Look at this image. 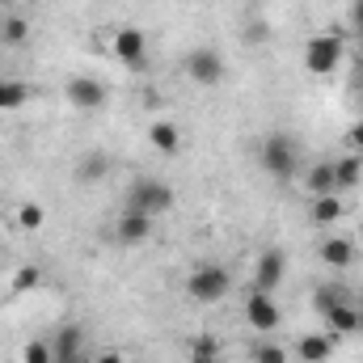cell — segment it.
<instances>
[{
  "label": "cell",
  "mask_w": 363,
  "mask_h": 363,
  "mask_svg": "<svg viewBox=\"0 0 363 363\" xmlns=\"http://www.w3.org/2000/svg\"><path fill=\"white\" fill-rule=\"evenodd\" d=\"M228 287H233V274L224 267H216V262H203V267H194L186 274V296L199 300V304H220L228 296Z\"/></svg>",
  "instance_id": "1"
},
{
  "label": "cell",
  "mask_w": 363,
  "mask_h": 363,
  "mask_svg": "<svg viewBox=\"0 0 363 363\" xmlns=\"http://www.w3.org/2000/svg\"><path fill=\"white\" fill-rule=\"evenodd\" d=\"M127 207L148 211V216L157 220V216H165V211L174 207V190H169L161 178H140L131 190H127Z\"/></svg>",
  "instance_id": "2"
},
{
  "label": "cell",
  "mask_w": 363,
  "mask_h": 363,
  "mask_svg": "<svg viewBox=\"0 0 363 363\" xmlns=\"http://www.w3.org/2000/svg\"><path fill=\"white\" fill-rule=\"evenodd\" d=\"M338 64H342V38H338V34H317V38H308V47H304V68H308L313 77H330V72H338Z\"/></svg>",
  "instance_id": "3"
},
{
  "label": "cell",
  "mask_w": 363,
  "mask_h": 363,
  "mask_svg": "<svg viewBox=\"0 0 363 363\" xmlns=\"http://www.w3.org/2000/svg\"><path fill=\"white\" fill-rule=\"evenodd\" d=\"M224 55L216 51V47H194L190 55H186V77L194 81V85H203V89H211V85H220L224 81Z\"/></svg>",
  "instance_id": "4"
},
{
  "label": "cell",
  "mask_w": 363,
  "mask_h": 363,
  "mask_svg": "<svg viewBox=\"0 0 363 363\" xmlns=\"http://www.w3.org/2000/svg\"><path fill=\"white\" fill-rule=\"evenodd\" d=\"M258 157H262V169H267L271 178H279V182H287L291 174H296V144H291L287 135H271V140H262Z\"/></svg>",
  "instance_id": "5"
},
{
  "label": "cell",
  "mask_w": 363,
  "mask_h": 363,
  "mask_svg": "<svg viewBox=\"0 0 363 363\" xmlns=\"http://www.w3.org/2000/svg\"><path fill=\"white\" fill-rule=\"evenodd\" d=\"M110 51L127 64V68H148V38H144V30H135V26H123V30H114V38H110Z\"/></svg>",
  "instance_id": "6"
},
{
  "label": "cell",
  "mask_w": 363,
  "mask_h": 363,
  "mask_svg": "<svg viewBox=\"0 0 363 363\" xmlns=\"http://www.w3.org/2000/svg\"><path fill=\"white\" fill-rule=\"evenodd\" d=\"M245 317H250V325L258 330V334H274L279 330V321H283V308H279V300H274L271 291H250L245 296Z\"/></svg>",
  "instance_id": "7"
},
{
  "label": "cell",
  "mask_w": 363,
  "mask_h": 363,
  "mask_svg": "<svg viewBox=\"0 0 363 363\" xmlns=\"http://www.w3.org/2000/svg\"><path fill=\"white\" fill-rule=\"evenodd\" d=\"M64 97H68V106H77L81 114H93V110L106 106V85L93 81V77H72V81L64 85Z\"/></svg>",
  "instance_id": "8"
},
{
  "label": "cell",
  "mask_w": 363,
  "mask_h": 363,
  "mask_svg": "<svg viewBox=\"0 0 363 363\" xmlns=\"http://www.w3.org/2000/svg\"><path fill=\"white\" fill-rule=\"evenodd\" d=\"M114 237H118L123 245H140V241H148V237H152V216L127 207V211L114 220Z\"/></svg>",
  "instance_id": "9"
},
{
  "label": "cell",
  "mask_w": 363,
  "mask_h": 363,
  "mask_svg": "<svg viewBox=\"0 0 363 363\" xmlns=\"http://www.w3.org/2000/svg\"><path fill=\"white\" fill-rule=\"evenodd\" d=\"M283 274H287V258H283V250H262L258 271H254V287L274 296V287L283 283Z\"/></svg>",
  "instance_id": "10"
},
{
  "label": "cell",
  "mask_w": 363,
  "mask_h": 363,
  "mask_svg": "<svg viewBox=\"0 0 363 363\" xmlns=\"http://www.w3.org/2000/svg\"><path fill=\"white\" fill-rule=\"evenodd\" d=\"M317 254H321V262H325L330 271H351V267H355V241H351V237H325V241L317 245Z\"/></svg>",
  "instance_id": "11"
},
{
  "label": "cell",
  "mask_w": 363,
  "mask_h": 363,
  "mask_svg": "<svg viewBox=\"0 0 363 363\" xmlns=\"http://www.w3.org/2000/svg\"><path fill=\"white\" fill-rule=\"evenodd\" d=\"M51 355H55V363H81V355H85V334H81V325H64V330L55 334V342H51Z\"/></svg>",
  "instance_id": "12"
},
{
  "label": "cell",
  "mask_w": 363,
  "mask_h": 363,
  "mask_svg": "<svg viewBox=\"0 0 363 363\" xmlns=\"http://www.w3.org/2000/svg\"><path fill=\"white\" fill-rule=\"evenodd\" d=\"M321 317H325L330 334H359L363 330V313L355 308V300H342V304H334V308L321 313Z\"/></svg>",
  "instance_id": "13"
},
{
  "label": "cell",
  "mask_w": 363,
  "mask_h": 363,
  "mask_svg": "<svg viewBox=\"0 0 363 363\" xmlns=\"http://www.w3.org/2000/svg\"><path fill=\"white\" fill-rule=\"evenodd\" d=\"M300 363H325L334 355V334H304L300 342H296V351H291Z\"/></svg>",
  "instance_id": "14"
},
{
  "label": "cell",
  "mask_w": 363,
  "mask_h": 363,
  "mask_svg": "<svg viewBox=\"0 0 363 363\" xmlns=\"http://www.w3.org/2000/svg\"><path fill=\"white\" fill-rule=\"evenodd\" d=\"M148 144H152L157 152H165V157H178L182 152V131L169 118H157V123L148 127Z\"/></svg>",
  "instance_id": "15"
},
{
  "label": "cell",
  "mask_w": 363,
  "mask_h": 363,
  "mask_svg": "<svg viewBox=\"0 0 363 363\" xmlns=\"http://www.w3.org/2000/svg\"><path fill=\"white\" fill-rule=\"evenodd\" d=\"M308 220H313V224H338V220H342V199H338V194H313Z\"/></svg>",
  "instance_id": "16"
},
{
  "label": "cell",
  "mask_w": 363,
  "mask_h": 363,
  "mask_svg": "<svg viewBox=\"0 0 363 363\" xmlns=\"http://www.w3.org/2000/svg\"><path fill=\"white\" fill-rule=\"evenodd\" d=\"M359 182H363V157L347 152V157L334 161V186H338V190H351V186H359Z\"/></svg>",
  "instance_id": "17"
},
{
  "label": "cell",
  "mask_w": 363,
  "mask_h": 363,
  "mask_svg": "<svg viewBox=\"0 0 363 363\" xmlns=\"http://www.w3.org/2000/svg\"><path fill=\"white\" fill-rule=\"evenodd\" d=\"M106 174H110V157H106V152H89V157L77 165V182H81V186H97Z\"/></svg>",
  "instance_id": "18"
},
{
  "label": "cell",
  "mask_w": 363,
  "mask_h": 363,
  "mask_svg": "<svg viewBox=\"0 0 363 363\" xmlns=\"http://www.w3.org/2000/svg\"><path fill=\"white\" fill-rule=\"evenodd\" d=\"M304 186H308V194H338V186H334V161H321V165H313Z\"/></svg>",
  "instance_id": "19"
},
{
  "label": "cell",
  "mask_w": 363,
  "mask_h": 363,
  "mask_svg": "<svg viewBox=\"0 0 363 363\" xmlns=\"http://www.w3.org/2000/svg\"><path fill=\"white\" fill-rule=\"evenodd\" d=\"M190 363H220V338L216 334H194L190 338Z\"/></svg>",
  "instance_id": "20"
},
{
  "label": "cell",
  "mask_w": 363,
  "mask_h": 363,
  "mask_svg": "<svg viewBox=\"0 0 363 363\" xmlns=\"http://www.w3.org/2000/svg\"><path fill=\"white\" fill-rule=\"evenodd\" d=\"M342 300H351L342 283H321V287L313 291V308H317V313H330V308H334V304H342Z\"/></svg>",
  "instance_id": "21"
},
{
  "label": "cell",
  "mask_w": 363,
  "mask_h": 363,
  "mask_svg": "<svg viewBox=\"0 0 363 363\" xmlns=\"http://www.w3.org/2000/svg\"><path fill=\"white\" fill-rule=\"evenodd\" d=\"M13 220L26 228V233H38L43 224H47V211L38 207V203H17V211H13Z\"/></svg>",
  "instance_id": "22"
},
{
  "label": "cell",
  "mask_w": 363,
  "mask_h": 363,
  "mask_svg": "<svg viewBox=\"0 0 363 363\" xmlns=\"http://www.w3.org/2000/svg\"><path fill=\"white\" fill-rule=\"evenodd\" d=\"M254 363H291V351H287L283 342H271V338H267V342L254 347Z\"/></svg>",
  "instance_id": "23"
},
{
  "label": "cell",
  "mask_w": 363,
  "mask_h": 363,
  "mask_svg": "<svg viewBox=\"0 0 363 363\" xmlns=\"http://www.w3.org/2000/svg\"><path fill=\"white\" fill-rule=\"evenodd\" d=\"M0 34H4V43H13V47H21V43L30 38V21L13 13V17H4V30H0Z\"/></svg>",
  "instance_id": "24"
},
{
  "label": "cell",
  "mask_w": 363,
  "mask_h": 363,
  "mask_svg": "<svg viewBox=\"0 0 363 363\" xmlns=\"http://www.w3.org/2000/svg\"><path fill=\"white\" fill-rule=\"evenodd\" d=\"M21 363H55V355H51V342L30 338V342L21 347Z\"/></svg>",
  "instance_id": "25"
},
{
  "label": "cell",
  "mask_w": 363,
  "mask_h": 363,
  "mask_svg": "<svg viewBox=\"0 0 363 363\" xmlns=\"http://www.w3.org/2000/svg\"><path fill=\"white\" fill-rule=\"evenodd\" d=\"M21 101H26V85L0 81V110H13V106H21Z\"/></svg>",
  "instance_id": "26"
},
{
  "label": "cell",
  "mask_w": 363,
  "mask_h": 363,
  "mask_svg": "<svg viewBox=\"0 0 363 363\" xmlns=\"http://www.w3.org/2000/svg\"><path fill=\"white\" fill-rule=\"evenodd\" d=\"M38 279H43L38 267H21V271H13V291H34Z\"/></svg>",
  "instance_id": "27"
},
{
  "label": "cell",
  "mask_w": 363,
  "mask_h": 363,
  "mask_svg": "<svg viewBox=\"0 0 363 363\" xmlns=\"http://www.w3.org/2000/svg\"><path fill=\"white\" fill-rule=\"evenodd\" d=\"M347 148H351L355 157H363V118L359 123H351V131H347Z\"/></svg>",
  "instance_id": "28"
},
{
  "label": "cell",
  "mask_w": 363,
  "mask_h": 363,
  "mask_svg": "<svg viewBox=\"0 0 363 363\" xmlns=\"http://www.w3.org/2000/svg\"><path fill=\"white\" fill-rule=\"evenodd\" d=\"M93 363H123V355H118V351H97Z\"/></svg>",
  "instance_id": "29"
},
{
  "label": "cell",
  "mask_w": 363,
  "mask_h": 363,
  "mask_svg": "<svg viewBox=\"0 0 363 363\" xmlns=\"http://www.w3.org/2000/svg\"><path fill=\"white\" fill-rule=\"evenodd\" d=\"M351 17H355V26H363V0H355V4H351Z\"/></svg>",
  "instance_id": "30"
},
{
  "label": "cell",
  "mask_w": 363,
  "mask_h": 363,
  "mask_svg": "<svg viewBox=\"0 0 363 363\" xmlns=\"http://www.w3.org/2000/svg\"><path fill=\"white\" fill-rule=\"evenodd\" d=\"M0 4H9V0H0Z\"/></svg>",
  "instance_id": "31"
}]
</instances>
